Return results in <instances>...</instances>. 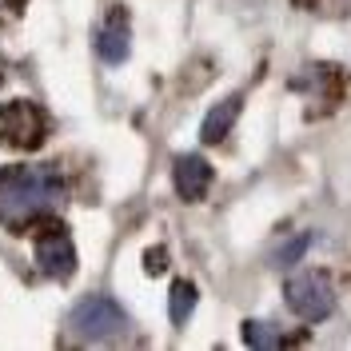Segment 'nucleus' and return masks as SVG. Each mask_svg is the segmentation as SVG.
Wrapping results in <instances>:
<instances>
[{"label":"nucleus","mask_w":351,"mask_h":351,"mask_svg":"<svg viewBox=\"0 0 351 351\" xmlns=\"http://www.w3.org/2000/svg\"><path fill=\"white\" fill-rule=\"evenodd\" d=\"M196 300H199V291H196L192 280H176L172 284V295H168V319H172L176 328H184V324L192 319Z\"/></svg>","instance_id":"obj_9"},{"label":"nucleus","mask_w":351,"mask_h":351,"mask_svg":"<svg viewBox=\"0 0 351 351\" xmlns=\"http://www.w3.org/2000/svg\"><path fill=\"white\" fill-rule=\"evenodd\" d=\"M243 108V96L240 92H232V96H223L219 104H212V112L204 116V128H199V140L204 144H219L228 132H232V124H236V116H240Z\"/></svg>","instance_id":"obj_8"},{"label":"nucleus","mask_w":351,"mask_h":351,"mask_svg":"<svg viewBox=\"0 0 351 351\" xmlns=\"http://www.w3.org/2000/svg\"><path fill=\"white\" fill-rule=\"evenodd\" d=\"M64 199V180L52 168H12L0 172V216L24 219L32 212L56 208Z\"/></svg>","instance_id":"obj_1"},{"label":"nucleus","mask_w":351,"mask_h":351,"mask_svg":"<svg viewBox=\"0 0 351 351\" xmlns=\"http://www.w3.org/2000/svg\"><path fill=\"white\" fill-rule=\"evenodd\" d=\"M311 243H315V236H311V232H300L295 240H287L284 247H276V260H271V263H276V267H291V263L311 247Z\"/></svg>","instance_id":"obj_11"},{"label":"nucleus","mask_w":351,"mask_h":351,"mask_svg":"<svg viewBox=\"0 0 351 351\" xmlns=\"http://www.w3.org/2000/svg\"><path fill=\"white\" fill-rule=\"evenodd\" d=\"M164 267H168V247H148L144 252V271L148 276H160Z\"/></svg>","instance_id":"obj_12"},{"label":"nucleus","mask_w":351,"mask_h":351,"mask_svg":"<svg viewBox=\"0 0 351 351\" xmlns=\"http://www.w3.org/2000/svg\"><path fill=\"white\" fill-rule=\"evenodd\" d=\"M96 52L104 64H124L132 52V28H128V16L124 12H112L108 24L96 32Z\"/></svg>","instance_id":"obj_7"},{"label":"nucleus","mask_w":351,"mask_h":351,"mask_svg":"<svg viewBox=\"0 0 351 351\" xmlns=\"http://www.w3.org/2000/svg\"><path fill=\"white\" fill-rule=\"evenodd\" d=\"M172 180H176L180 199L199 204V199L208 196V188H212V164H208L204 156H180V160H176Z\"/></svg>","instance_id":"obj_6"},{"label":"nucleus","mask_w":351,"mask_h":351,"mask_svg":"<svg viewBox=\"0 0 351 351\" xmlns=\"http://www.w3.org/2000/svg\"><path fill=\"white\" fill-rule=\"evenodd\" d=\"M44 132H48V120L32 100H8L0 108V144L4 148L32 152L44 144Z\"/></svg>","instance_id":"obj_4"},{"label":"nucleus","mask_w":351,"mask_h":351,"mask_svg":"<svg viewBox=\"0 0 351 351\" xmlns=\"http://www.w3.org/2000/svg\"><path fill=\"white\" fill-rule=\"evenodd\" d=\"M243 343L247 348H276L280 343V331H276V324H263V319H247L240 328Z\"/></svg>","instance_id":"obj_10"},{"label":"nucleus","mask_w":351,"mask_h":351,"mask_svg":"<svg viewBox=\"0 0 351 351\" xmlns=\"http://www.w3.org/2000/svg\"><path fill=\"white\" fill-rule=\"evenodd\" d=\"M36 263H40L44 276H52V280H68L76 271V247L64 236V228H56V232H48V236L36 240Z\"/></svg>","instance_id":"obj_5"},{"label":"nucleus","mask_w":351,"mask_h":351,"mask_svg":"<svg viewBox=\"0 0 351 351\" xmlns=\"http://www.w3.org/2000/svg\"><path fill=\"white\" fill-rule=\"evenodd\" d=\"M287 295V307L304 319V324H319V319H328L331 307H335V291H331V280L324 271H300V276H291L284 287Z\"/></svg>","instance_id":"obj_3"},{"label":"nucleus","mask_w":351,"mask_h":351,"mask_svg":"<svg viewBox=\"0 0 351 351\" xmlns=\"http://www.w3.org/2000/svg\"><path fill=\"white\" fill-rule=\"evenodd\" d=\"M68 328H72V335H80L88 343H104V339H116V335L128 331V315L108 295H84L80 304L72 307Z\"/></svg>","instance_id":"obj_2"}]
</instances>
